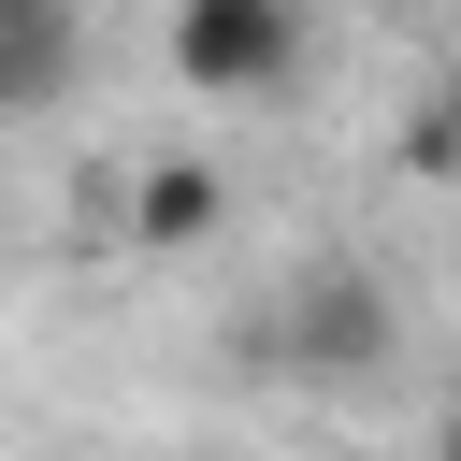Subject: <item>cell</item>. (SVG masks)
<instances>
[{
	"mask_svg": "<svg viewBox=\"0 0 461 461\" xmlns=\"http://www.w3.org/2000/svg\"><path fill=\"white\" fill-rule=\"evenodd\" d=\"M0 115H29V86H14V58H0Z\"/></svg>",
	"mask_w": 461,
	"mask_h": 461,
	"instance_id": "obj_6",
	"label": "cell"
},
{
	"mask_svg": "<svg viewBox=\"0 0 461 461\" xmlns=\"http://www.w3.org/2000/svg\"><path fill=\"white\" fill-rule=\"evenodd\" d=\"M274 346H288L303 375H360V360H389V288H375V274H346V259H317V274L288 288Z\"/></svg>",
	"mask_w": 461,
	"mask_h": 461,
	"instance_id": "obj_2",
	"label": "cell"
},
{
	"mask_svg": "<svg viewBox=\"0 0 461 461\" xmlns=\"http://www.w3.org/2000/svg\"><path fill=\"white\" fill-rule=\"evenodd\" d=\"M173 72L202 101H274L303 72V0H173Z\"/></svg>",
	"mask_w": 461,
	"mask_h": 461,
	"instance_id": "obj_1",
	"label": "cell"
},
{
	"mask_svg": "<svg viewBox=\"0 0 461 461\" xmlns=\"http://www.w3.org/2000/svg\"><path fill=\"white\" fill-rule=\"evenodd\" d=\"M432 461H461V418H447V432H432Z\"/></svg>",
	"mask_w": 461,
	"mask_h": 461,
	"instance_id": "obj_7",
	"label": "cell"
},
{
	"mask_svg": "<svg viewBox=\"0 0 461 461\" xmlns=\"http://www.w3.org/2000/svg\"><path fill=\"white\" fill-rule=\"evenodd\" d=\"M0 58H14L29 101H58L72 86V0H0Z\"/></svg>",
	"mask_w": 461,
	"mask_h": 461,
	"instance_id": "obj_4",
	"label": "cell"
},
{
	"mask_svg": "<svg viewBox=\"0 0 461 461\" xmlns=\"http://www.w3.org/2000/svg\"><path fill=\"white\" fill-rule=\"evenodd\" d=\"M403 158H418V173H461V101H418V130H403Z\"/></svg>",
	"mask_w": 461,
	"mask_h": 461,
	"instance_id": "obj_5",
	"label": "cell"
},
{
	"mask_svg": "<svg viewBox=\"0 0 461 461\" xmlns=\"http://www.w3.org/2000/svg\"><path fill=\"white\" fill-rule=\"evenodd\" d=\"M216 230H230V187H216L202 158H158V173L130 187V245H144V259H187V245H216Z\"/></svg>",
	"mask_w": 461,
	"mask_h": 461,
	"instance_id": "obj_3",
	"label": "cell"
}]
</instances>
